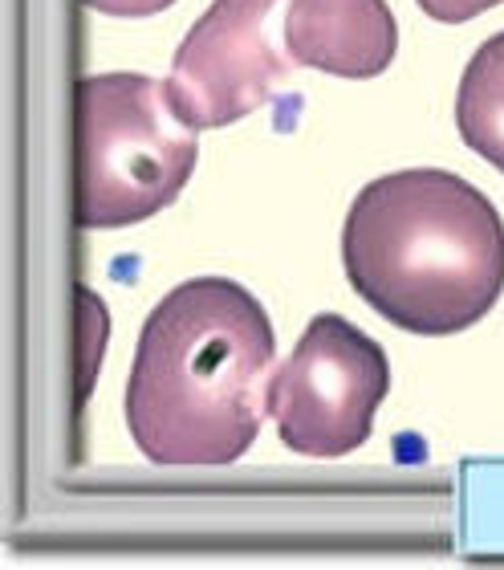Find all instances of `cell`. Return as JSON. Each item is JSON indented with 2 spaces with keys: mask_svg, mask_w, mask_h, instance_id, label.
Returning <instances> with one entry per match:
<instances>
[{
  "mask_svg": "<svg viewBox=\"0 0 504 570\" xmlns=\"http://www.w3.org/2000/svg\"><path fill=\"white\" fill-rule=\"evenodd\" d=\"M289 0H211V9L179 41L167 95L188 127L211 131L248 119L289 73L277 46V12Z\"/></svg>",
  "mask_w": 504,
  "mask_h": 570,
  "instance_id": "5",
  "label": "cell"
},
{
  "mask_svg": "<svg viewBox=\"0 0 504 570\" xmlns=\"http://www.w3.org/2000/svg\"><path fill=\"white\" fill-rule=\"evenodd\" d=\"M281 46L305 70L378 78L399 53V24L387 0H289Z\"/></svg>",
  "mask_w": 504,
  "mask_h": 570,
  "instance_id": "6",
  "label": "cell"
},
{
  "mask_svg": "<svg viewBox=\"0 0 504 570\" xmlns=\"http://www.w3.org/2000/svg\"><path fill=\"white\" fill-rule=\"evenodd\" d=\"M432 21H444V24H464L472 17H481V12L496 9L504 0H415Z\"/></svg>",
  "mask_w": 504,
  "mask_h": 570,
  "instance_id": "8",
  "label": "cell"
},
{
  "mask_svg": "<svg viewBox=\"0 0 504 570\" xmlns=\"http://www.w3.org/2000/svg\"><path fill=\"white\" fill-rule=\"evenodd\" d=\"M342 265L378 318L423 338L488 318L504 294V220L476 184L444 167L370 179L342 225Z\"/></svg>",
  "mask_w": 504,
  "mask_h": 570,
  "instance_id": "2",
  "label": "cell"
},
{
  "mask_svg": "<svg viewBox=\"0 0 504 570\" xmlns=\"http://www.w3.org/2000/svg\"><path fill=\"white\" fill-rule=\"evenodd\" d=\"M387 392V351L342 314H314L294 355L273 371L265 407L285 449L334 461L370 440Z\"/></svg>",
  "mask_w": 504,
  "mask_h": 570,
  "instance_id": "4",
  "label": "cell"
},
{
  "mask_svg": "<svg viewBox=\"0 0 504 570\" xmlns=\"http://www.w3.org/2000/svg\"><path fill=\"white\" fill-rule=\"evenodd\" d=\"M82 4L106 12V17H155V12L171 9L176 0H82Z\"/></svg>",
  "mask_w": 504,
  "mask_h": 570,
  "instance_id": "9",
  "label": "cell"
},
{
  "mask_svg": "<svg viewBox=\"0 0 504 570\" xmlns=\"http://www.w3.org/2000/svg\"><path fill=\"white\" fill-rule=\"evenodd\" d=\"M200 159L167 82L147 73H90L73 86V225L130 228L164 213Z\"/></svg>",
  "mask_w": 504,
  "mask_h": 570,
  "instance_id": "3",
  "label": "cell"
},
{
  "mask_svg": "<svg viewBox=\"0 0 504 570\" xmlns=\"http://www.w3.org/2000/svg\"><path fill=\"white\" fill-rule=\"evenodd\" d=\"M456 131L464 147L504 171V29L464 66L456 90Z\"/></svg>",
  "mask_w": 504,
  "mask_h": 570,
  "instance_id": "7",
  "label": "cell"
},
{
  "mask_svg": "<svg viewBox=\"0 0 504 570\" xmlns=\"http://www.w3.org/2000/svg\"><path fill=\"white\" fill-rule=\"evenodd\" d=\"M277 358L269 309L228 277H191L147 314L127 380L130 440L151 464L240 461L265 420Z\"/></svg>",
  "mask_w": 504,
  "mask_h": 570,
  "instance_id": "1",
  "label": "cell"
}]
</instances>
